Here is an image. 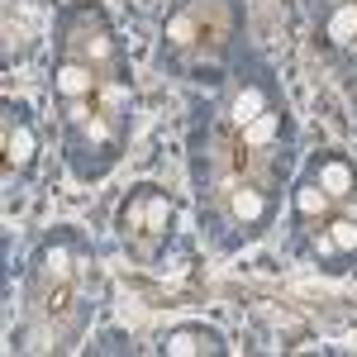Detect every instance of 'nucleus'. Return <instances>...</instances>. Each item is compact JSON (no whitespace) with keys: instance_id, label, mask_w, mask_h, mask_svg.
<instances>
[{"instance_id":"f257e3e1","label":"nucleus","mask_w":357,"mask_h":357,"mask_svg":"<svg viewBox=\"0 0 357 357\" xmlns=\"http://www.w3.org/2000/svg\"><path fill=\"white\" fill-rule=\"evenodd\" d=\"M167 229H172V200L158 195L153 186H143L124 210V243L143 252V238H167Z\"/></svg>"},{"instance_id":"6e6552de","label":"nucleus","mask_w":357,"mask_h":357,"mask_svg":"<svg viewBox=\"0 0 357 357\" xmlns=\"http://www.w3.org/2000/svg\"><path fill=\"white\" fill-rule=\"evenodd\" d=\"M333 248H357V224L353 220H338V224H333Z\"/></svg>"},{"instance_id":"39448f33","label":"nucleus","mask_w":357,"mask_h":357,"mask_svg":"<svg viewBox=\"0 0 357 357\" xmlns=\"http://www.w3.org/2000/svg\"><path fill=\"white\" fill-rule=\"evenodd\" d=\"M5 148H10V162H29L33 158V129H29L24 110H20V119H10V138H5Z\"/></svg>"},{"instance_id":"20e7f679","label":"nucleus","mask_w":357,"mask_h":357,"mask_svg":"<svg viewBox=\"0 0 357 357\" xmlns=\"http://www.w3.org/2000/svg\"><path fill=\"white\" fill-rule=\"evenodd\" d=\"M319 191H329V195H348L353 191V167L343 162V158H319Z\"/></svg>"},{"instance_id":"f03ea898","label":"nucleus","mask_w":357,"mask_h":357,"mask_svg":"<svg viewBox=\"0 0 357 357\" xmlns=\"http://www.w3.org/2000/svg\"><path fill=\"white\" fill-rule=\"evenodd\" d=\"M167 357H191V353H224V338L215 329H200V324H191V329H172L162 343Z\"/></svg>"},{"instance_id":"0eeeda50","label":"nucleus","mask_w":357,"mask_h":357,"mask_svg":"<svg viewBox=\"0 0 357 357\" xmlns=\"http://www.w3.org/2000/svg\"><path fill=\"white\" fill-rule=\"evenodd\" d=\"M296 210H301V215H319V210H324V195L314 191V186H301V191H296Z\"/></svg>"},{"instance_id":"423d86ee","label":"nucleus","mask_w":357,"mask_h":357,"mask_svg":"<svg viewBox=\"0 0 357 357\" xmlns=\"http://www.w3.org/2000/svg\"><path fill=\"white\" fill-rule=\"evenodd\" d=\"M353 33H357V5H338V15L329 20V38L343 43V38H353Z\"/></svg>"},{"instance_id":"7ed1b4c3","label":"nucleus","mask_w":357,"mask_h":357,"mask_svg":"<svg viewBox=\"0 0 357 357\" xmlns=\"http://www.w3.org/2000/svg\"><path fill=\"white\" fill-rule=\"evenodd\" d=\"M53 86L67 96V100H82V96H91L96 77H91V67H82V62H62L57 77H53Z\"/></svg>"}]
</instances>
